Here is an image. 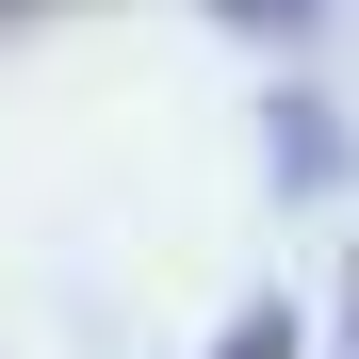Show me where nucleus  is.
I'll return each instance as SVG.
<instances>
[{"instance_id": "obj_2", "label": "nucleus", "mask_w": 359, "mask_h": 359, "mask_svg": "<svg viewBox=\"0 0 359 359\" xmlns=\"http://www.w3.org/2000/svg\"><path fill=\"white\" fill-rule=\"evenodd\" d=\"M212 17H245V33H294V17H311V0H212Z\"/></svg>"}, {"instance_id": "obj_4", "label": "nucleus", "mask_w": 359, "mask_h": 359, "mask_svg": "<svg viewBox=\"0 0 359 359\" xmlns=\"http://www.w3.org/2000/svg\"><path fill=\"white\" fill-rule=\"evenodd\" d=\"M0 17H49V0H0Z\"/></svg>"}, {"instance_id": "obj_3", "label": "nucleus", "mask_w": 359, "mask_h": 359, "mask_svg": "<svg viewBox=\"0 0 359 359\" xmlns=\"http://www.w3.org/2000/svg\"><path fill=\"white\" fill-rule=\"evenodd\" d=\"M343 327H359V262H343Z\"/></svg>"}, {"instance_id": "obj_1", "label": "nucleus", "mask_w": 359, "mask_h": 359, "mask_svg": "<svg viewBox=\"0 0 359 359\" xmlns=\"http://www.w3.org/2000/svg\"><path fill=\"white\" fill-rule=\"evenodd\" d=\"M212 359H294V311H245V327H229Z\"/></svg>"}]
</instances>
